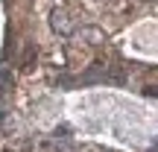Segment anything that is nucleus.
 Masks as SVG:
<instances>
[{
    "instance_id": "obj_1",
    "label": "nucleus",
    "mask_w": 158,
    "mask_h": 152,
    "mask_svg": "<svg viewBox=\"0 0 158 152\" xmlns=\"http://www.w3.org/2000/svg\"><path fill=\"white\" fill-rule=\"evenodd\" d=\"M143 97H155L158 100V85H147V88H143Z\"/></svg>"
}]
</instances>
